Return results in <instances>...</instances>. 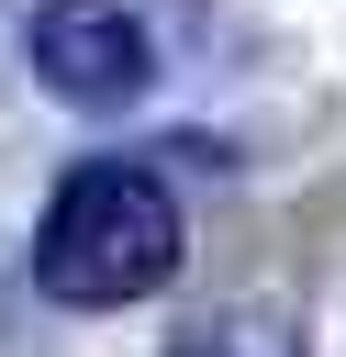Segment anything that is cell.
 Instances as JSON below:
<instances>
[{
	"label": "cell",
	"instance_id": "7a4b0ae2",
	"mask_svg": "<svg viewBox=\"0 0 346 357\" xmlns=\"http://www.w3.org/2000/svg\"><path fill=\"white\" fill-rule=\"evenodd\" d=\"M22 56H33V78H45L56 100H78V112H134V100L156 89V45H145V22H134L123 0H33Z\"/></svg>",
	"mask_w": 346,
	"mask_h": 357
},
{
	"label": "cell",
	"instance_id": "3957f363",
	"mask_svg": "<svg viewBox=\"0 0 346 357\" xmlns=\"http://www.w3.org/2000/svg\"><path fill=\"white\" fill-rule=\"evenodd\" d=\"M167 357H301V324H290L279 301H223V312L179 324Z\"/></svg>",
	"mask_w": 346,
	"mask_h": 357
},
{
	"label": "cell",
	"instance_id": "6da1fadb",
	"mask_svg": "<svg viewBox=\"0 0 346 357\" xmlns=\"http://www.w3.org/2000/svg\"><path fill=\"white\" fill-rule=\"evenodd\" d=\"M179 201L156 167H123V156H78L33 223V290H56L67 312H123V301H156L179 279Z\"/></svg>",
	"mask_w": 346,
	"mask_h": 357
}]
</instances>
